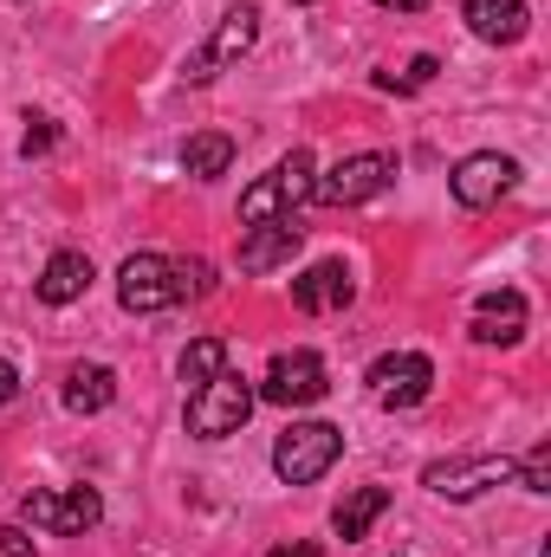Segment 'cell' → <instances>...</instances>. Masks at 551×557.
I'll use <instances>...</instances> for the list:
<instances>
[{
	"label": "cell",
	"mask_w": 551,
	"mask_h": 557,
	"mask_svg": "<svg viewBox=\"0 0 551 557\" xmlns=\"http://www.w3.org/2000/svg\"><path fill=\"white\" fill-rule=\"evenodd\" d=\"M311 182H318V162H311V149H292V156H279L273 169L241 195V227H267V221H292V208H305L311 201Z\"/></svg>",
	"instance_id": "cell-1"
},
{
	"label": "cell",
	"mask_w": 551,
	"mask_h": 557,
	"mask_svg": "<svg viewBox=\"0 0 551 557\" xmlns=\"http://www.w3.org/2000/svg\"><path fill=\"white\" fill-rule=\"evenodd\" d=\"M338 454H344V428H331V421H292L273 441V473L285 486H311V480H325L338 467Z\"/></svg>",
	"instance_id": "cell-2"
},
{
	"label": "cell",
	"mask_w": 551,
	"mask_h": 557,
	"mask_svg": "<svg viewBox=\"0 0 551 557\" xmlns=\"http://www.w3.org/2000/svg\"><path fill=\"white\" fill-rule=\"evenodd\" d=\"M390 182H396V156H390V149H357V156H344L338 169H325V175L311 182V201H318V208H364V201H377Z\"/></svg>",
	"instance_id": "cell-3"
},
{
	"label": "cell",
	"mask_w": 551,
	"mask_h": 557,
	"mask_svg": "<svg viewBox=\"0 0 551 557\" xmlns=\"http://www.w3.org/2000/svg\"><path fill=\"white\" fill-rule=\"evenodd\" d=\"M254 383L247 376H234V370H221L215 383H201L195 396H188V434L195 441H228V434H241L247 416H254Z\"/></svg>",
	"instance_id": "cell-4"
},
{
	"label": "cell",
	"mask_w": 551,
	"mask_h": 557,
	"mask_svg": "<svg viewBox=\"0 0 551 557\" xmlns=\"http://www.w3.org/2000/svg\"><path fill=\"white\" fill-rule=\"evenodd\" d=\"M254 39H260V7H254V0L228 7V13H221V26L208 33V46H201V52H188L182 85H215L234 59H247V52H254Z\"/></svg>",
	"instance_id": "cell-5"
},
{
	"label": "cell",
	"mask_w": 551,
	"mask_h": 557,
	"mask_svg": "<svg viewBox=\"0 0 551 557\" xmlns=\"http://www.w3.org/2000/svg\"><path fill=\"white\" fill-rule=\"evenodd\" d=\"M20 519H26L33 532H52V539H78V532L105 525V493H98V486H65V493L39 486V493H26V499H20Z\"/></svg>",
	"instance_id": "cell-6"
},
{
	"label": "cell",
	"mask_w": 551,
	"mask_h": 557,
	"mask_svg": "<svg viewBox=\"0 0 551 557\" xmlns=\"http://www.w3.org/2000/svg\"><path fill=\"white\" fill-rule=\"evenodd\" d=\"M513 467L519 460H506V454H448V460H428L421 467V486L434 499H480L487 486H506Z\"/></svg>",
	"instance_id": "cell-7"
},
{
	"label": "cell",
	"mask_w": 551,
	"mask_h": 557,
	"mask_svg": "<svg viewBox=\"0 0 551 557\" xmlns=\"http://www.w3.org/2000/svg\"><path fill=\"white\" fill-rule=\"evenodd\" d=\"M325 389H331V376H325V357L318 350H279L273 363H267V376L254 383V396L273 403V409H305Z\"/></svg>",
	"instance_id": "cell-8"
},
{
	"label": "cell",
	"mask_w": 551,
	"mask_h": 557,
	"mask_svg": "<svg viewBox=\"0 0 551 557\" xmlns=\"http://www.w3.org/2000/svg\"><path fill=\"white\" fill-rule=\"evenodd\" d=\"M513 182H519V162L500 156V149H474V156H461L454 175H448V188H454V201H461L467 214H480V208H493L500 195H513Z\"/></svg>",
	"instance_id": "cell-9"
},
{
	"label": "cell",
	"mask_w": 551,
	"mask_h": 557,
	"mask_svg": "<svg viewBox=\"0 0 551 557\" xmlns=\"http://www.w3.org/2000/svg\"><path fill=\"white\" fill-rule=\"evenodd\" d=\"M428 389H434V363L421 350H390V357L370 363L377 409H415V403H428Z\"/></svg>",
	"instance_id": "cell-10"
},
{
	"label": "cell",
	"mask_w": 551,
	"mask_h": 557,
	"mask_svg": "<svg viewBox=\"0 0 551 557\" xmlns=\"http://www.w3.org/2000/svg\"><path fill=\"white\" fill-rule=\"evenodd\" d=\"M118 305L124 311H169L175 305V278H169V253H131L124 267H118Z\"/></svg>",
	"instance_id": "cell-11"
},
{
	"label": "cell",
	"mask_w": 551,
	"mask_h": 557,
	"mask_svg": "<svg viewBox=\"0 0 551 557\" xmlns=\"http://www.w3.org/2000/svg\"><path fill=\"white\" fill-rule=\"evenodd\" d=\"M526 324H532V305H526V292H487L480 305H474V344H500V350H513V344H526Z\"/></svg>",
	"instance_id": "cell-12"
},
{
	"label": "cell",
	"mask_w": 551,
	"mask_h": 557,
	"mask_svg": "<svg viewBox=\"0 0 551 557\" xmlns=\"http://www.w3.org/2000/svg\"><path fill=\"white\" fill-rule=\"evenodd\" d=\"M357 298V278L344 260H318V267H305V273L292 278V305L305 311V318H325V311H344Z\"/></svg>",
	"instance_id": "cell-13"
},
{
	"label": "cell",
	"mask_w": 551,
	"mask_h": 557,
	"mask_svg": "<svg viewBox=\"0 0 551 557\" xmlns=\"http://www.w3.org/2000/svg\"><path fill=\"white\" fill-rule=\"evenodd\" d=\"M467 33L487 39V46H519L532 33V7L526 0H467Z\"/></svg>",
	"instance_id": "cell-14"
},
{
	"label": "cell",
	"mask_w": 551,
	"mask_h": 557,
	"mask_svg": "<svg viewBox=\"0 0 551 557\" xmlns=\"http://www.w3.org/2000/svg\"><path fill=\"white\" fill-rule=\"evenodd\" d=\"M91 253H78V247H65V253H52L46 260V273L33 278V292H39V305H78L85 292H91Z\"/></svg>",
	"instance_id": "cell-15"
},
{
	"label": "cell",
	"mask_w": 551,
	"mask_h": 557,
	"mask_svg": "<svg viewBox=\"0 0 551 557\" xmlns=\"http://www.w3.org/2000/svg\"><path fill=\"white\" fill-rule=\"evenodd\" d=\"M298 227L292 221H267V227H247L241 234V273H273V267H292L298 253Z\"/></svg>",
	"instance_id": "cell-16"
},
{
	"label": "cell",
	"mask_w": 551,
	"mask_h": 557,
	"mask_svg": "<svg viewBox=\"0 0 551 557\" xmlns=\"http://www.w3.org/2000/svg\"><path fill=\"white\" fill-rule=\"evenodd\" d=\"M118 403V370L111 363H72L65 370V409L72 416H105Z\"/></svg>",
	"instance_id": "cell-17"
},
{
	"label": "cell",
	"mask_w": 551,
	"mask_h": 557,
	"mask_svg": "<svg viewBox=\"0 0 551 557\" xmlns=\"http://www.w3.org/2000/svg\"><path fill=\"white\" fill-rule=\"evenodd\" d=\"M390 512V486H357V493H344L338 499V512H331V532L344 539V545H357V539H370V525Z\"/></svg>",
	"instance_id": "cell-18"
},
{
	"label": "cell",
	"mask_w": 551,
	"mask_h": 557,
	"mask_svg": "<svg viewBox=\"0 0 551 557\" xmlns=\"http://www.w3.org/2000/svg\"><path fill=\"white\" fill-rule=\"evenodd\" d=\"M228 169H234V137L201 131V137L182 143V175H195V182H221Z\"/></svg>",
	"instance_id": "cell-19"
},
{
	"label": "cell",
	"mask_w": 551,
	"mask_h": 557,
	"mask_svg": "<svg viewBox=\"0 0 551 557\" xmlns=\"http://www.w3.org/2000/svg\"><path fill=\"white\" fill-rule=\"evenodd\" d=\"M228 370V337H195L188 350H182V363H175V376H182V389L195 396L201 383H215Z\"/></svg>",
	"instance_id": "cell-20"
},
{
	"label": "cell",
	"mask_w": 551,
	"mask_h": 557,
	"mask_svg": "<svg viewBox=\"0 0 551 557\" xmlns=\"http://www.w3.org/2000/svg\"><path fill=\"white\" fill-rule=\"evenodd\" d=\"M169 278H175V305L182 298H215V285H221L208 260H169Z\"/></svg>",
	"instance_id": "cell-21"
},
{
	"label": "cell",
	"mask_w": 551,
	"mask_h": 557,
	"mask_svg": "<svg viewBox=\"0 0 551 557\" xmlns=\"http://www.w3.org/2000/svg\"><path fill=\"white\" fill-rule=\"evenodd\" d=\"M513 480H519L526 493H539V499H546V493H551V441H539V447L513 467Z\"/></svg>",
	"instance_id": "cell-22"
},
{
	"label": "cell",
	"mask_w": 551,
	"mask_h": 557,
	"mask_svg": "<svg viewBox=\"0 0 551 557\" xmlns=\"http://www.w3.org/2000/svg\"><path fill=\"white\" fill-rule=\"evenodd\" d=\"M52 143H59V124H52V117H26V137H20V156H26V162L46 156Z\"/></svg>",
	"instance_id": "cell-23"
},
{
	"label": "cell",
	"mask_w": 551,
	"mask_h": 557,
	"mask_svg": "<svg viewBox=\"0 0 551 557\" xmlns=\"http://www.w3.org/2000/svg\"><path fill=\"white\" fill-rule=\"evenodd\" d=\"M434 72H441V59H434V52H415V59H409V78H403V85L415 91V85H428Z\"/></svg>",
	"instance_id": "cell-24"
},
{
	"label": "cell",
	"mask_w": 551,
	"mask_h": 557,
	"mask_svg": "<svg viewBox=\"0 0 551 557\" xmlns=\"http://www.w3.org/2000/svg\"><path fill=\"white\" fill-rule=\"evenodd\" d=\"M0 552H7V557H39V552H33V539H26L20 525H0Z\"/></svg>",
	"instance_id": "cell-25"
},
{
	"label": "cell",
	"mask_w": 551,
	"mask_h": 557,
	"mask_svg": "<svg viewBox=\"0 0 551 557\" xmlns=\"http://www.w3.org/2000/svg\"><path fill=\"white\" fill-rule=\"evenodd\" d=\"M13 396H20V370H13V363H7V357H0V409H7V403H13Z\"/></svg>",
	"instance_id": "cell-26"
},
{
	"label": "cell",
	"mask_w": 551,
	"mask_h": 557,
	"mask_svg": "<svg viewBox=\"0 0 551 557\" xmlns=\"http://www.w3.org/2000/svg\"><path fill=\"white\" fill-rule=\"evenodd\" d=\"M377 7H390V13H421L428 0H377Z\"/></svg>",
	"instance_id": "cell-27"
},
{
	"label": "cell",
	"mask_w": 551,
	"mask_h": 557,
	"mask_svg": "<svg viewBox=\"0 0 551 557\" xmlns=\"http://www.w3.org/2000/svg\"><path fill=\"white\" fill-rule=\"evenodd\" d=\"M267 557H318V552H311V545H305V552H285V545H279V552H267Z\"/></svg>",
	"instance_id": "cell-28"
},
{
	"label": "cell",
	"mask_w": 551,
	"mask_h": 557,
	"mask_svg": "<svg viewBox=\"0 0 551 557\" xmlns=\"http://www.w3.org/2000/svg\"><path fill=\"white\" fill-rule=\"evenodd\" d=\"M292 7H318V0H292Z\"/></svg>",
	"instance_id": "cell-29"
}]
</instances>
